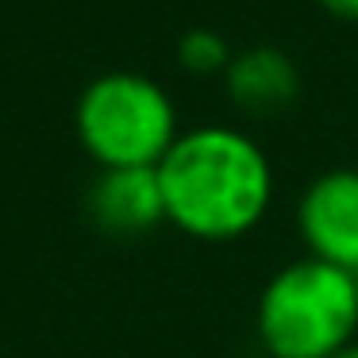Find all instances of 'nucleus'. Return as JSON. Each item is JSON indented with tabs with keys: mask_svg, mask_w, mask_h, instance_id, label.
<instances>
[{
	"mask_svg": "<svg viewBox=\"0 0 358 358\" xmlns=\"http://www.w3.org/2000/svg\"><path fill=\"white\" fill-rule=\"evenodd\" d=\"M224 81L231 101L255 116H273V112L289 108L301 93V73H296L293 58L278 47H247L231 55Z\"/></svg>",
	"mask_w": 358,
	"mask_h": 358,
	"instance_id": "nucleus-6",
	"label": "nucleus"
},
{
	"mask_svg": "<svg viewBox=\"0 0 358 358\" xmlns=\"http://www.w3.org/2000/svg\"><path fill=\"white\" fill-rule=\"evenodd\" d=\"M158 181L166 224L204 243H227L255 231L273 201L266 150L224 124L181 131L158 162Z\"/></svg>",
	"mask_w": 358,
	"mask_h": 358,
	"instance_id": "nucleus-1",
	"label": "nucleus"
},
{
	"mask_svg": "<svg viewBox=\"0 0 358 358\" xmlns=\"http://www.w3.org/2000/svg\"><path fill=\"white\" fill-rule=\"evenodd\" d=\"M296 227L312 258L358 273V170H327L304 189Z\"/></svg>",
	"mask_w": 358,
	"mask_h": 358,
	"instance_id": "nucleus-4",
	"label": "nucleus"
},
{
	"mask_svg": "<svg viewBox=\"0 0 358 358\" xmlns=\"http://www.w3.org/2000/svg\"><path fill=\"white\" fill-rule=\"evenodd\" d=\"M178 62L189 73H224L231 62V47L212 27H193L178 39Z\"/></svg>",
	"mask_w": 358,
	"mask_h": 358,
	"instance_id": "nucleus-7",
	"label": "nucleus"
},
{
	"mask_svg": "<svg viewBox=\"0 0 358 358\" xmlns=\"http://www.w3.org/2000/svg\"><path fill=\"white\" fill-rule=\"evenodd\" d=\"M320 4L339 20H358V0H320Z\"/></svg>",
	"mask_w": 358,
	"mask_h": 358,
	"instance_id": "nucleus-8",
	"label": "nucleus"
},
{
	"mask_svg": "<svg viewBox=\"0 0 358 358\" xmlns=\"http://www.w3.org/2000/svg\"><path fill=\"white\" fill-rule=\"evenodd\" d=\"M331 358H358V339H355V343H350V347H343V350H339V355H331Z\"/></svg>",
	"mask_w": 358,
	"mask_h": 358,
	"instance_id": "nucleus-9",
	"label": "nucleus"
},
{
	"mask_svg": "<svg viewBox=\"0 0 358 358\" xmlns=\"http://www.w3.org/2000/svg\"><path fill=\"white\" fill-rule=\"evenodd\" d=\"M358 335V273L296 258L258 296V339L270 358H331Z\"/></svg>",
	"mask_w": 358,
	"mask_h": 358,
	"instance_id": "nucleus-2",
	"label": "nucleus"
},
{
	"mask_svg": "<svg viewBox=\"0 0 358 358\" xmlns=\"http://www.w3.org/2000/svg\"><path fill=\"white\" fill-rule=\"evenodd\" d=\"M81 147L101 170L158 166L178 143V108L155 78L112 70L93 78L73 108Z\"/></svg>",
	"mask_w": 358,
	"mask_h": 358,
	"instance_id": "nucleus-3",
	"label": "nucleus"
},
{
	"mask_svg": "<svg viewBox=\"0 0 358 358\" xmlns=\"http://www.w3.org/2000/svg\"><path fill=\"white\" fill-rule=\"evenodd\" d=\"M89 216L101 231L131 239L166 224V196L158 181V166L135 170H101L89 189Z\"/></svg>",
	"mask_w": 358,
	"mask_h": 358,
	"instance_id": "nucleus-5",
	"label": "nucleus"
}]
</instances>
